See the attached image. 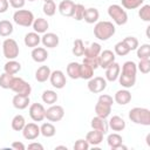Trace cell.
I'll return each mask as SVG.
<instances>
[{
    "mask_svg": "<svg viewBox=\"0 0 150 150\" xmlns=\"http://www.w3.org/2000/svg\"><path fill=\"white\" fill-rule=\"evenodd\" d=\"M116 32L115 25L110 21H98L94 27V35L101 41L109 40Z\"/></svg>",
    "mask_w": 150,
    "mask_h": 150,
    "instance_id": "cell-1",
    "label": "cell"
},
{
    "mask_svg": "<svg viewBox=\"0 0 150 150\" xmlns=\"http://www.w3.org/2000/svg\"><path fill=\"white\" fill-rule=\"evenodd\" d=\"M129 120L136 124L141 125H150V110L146 108L135 107L129 111Z\"/></svg>",
    "mask_w": 150,
    "mask_h": 150,
    "instance_id": "cell-2",
    "label": "cell"
},
{
    "mask_svg": "<svg viewBox=\"0 0 150 150\" xmlns=\"http://www.w3.org/2000/svg\"><path fill=\"white\" fill-rule=\"evenodd\" d=\"M108 15L117 26H123L128 22V14L121 5H110L108 7Z\"/></svg>",
    "mask_w": 150,
    "mask_h": 150,
    "instance_id": "cell-3",
    "label": "cell"
},
{
    "mask_svg": "<svg viewBox=\"0 0 150 150\" xmlns=\"http://www.w3.org/2000/svg\"><path fill=\"white\" fill-rule=\"evenodd\" d=\"M2 53H4V56L8 60H15L18 56H19V53H20V49H19V45L18 42L9 38V39H6L2 43Z\"/></svg>",
    "mask_w": 150,
    "mask_h": 150,
    "instance_id": "cell-4",
    "label": "cell"
},
{
    "mask_svg": "<svg viewBox=\"0 0 150 150\" xmlns=\"http://www.w3.org/2000/svg\"><path fill=\"white\" fill-rule=\"evenodd\" d=\"M34 14L28 9H18L13 14V21L22 27H29L33 25L34 21Z\"/></svg>",
    "mask_w": 150,
    "mask_h": 150,
    "instance_id": "cell-5",
    "label": "cell"
},
{
    "mask_svg": "<svg viewBox=\"0 0 150 150\" xmlns=\"http://www.w3.org/2000/svg\"><path fill=\"white\" fill-rule=\"evenodd\" d=\"M11 90H13L15 94H19V95H25V96H29L30 93H32V87L30 84L25 81L21 77H15L13 79V82H12V86H11Z\"/></svg>",
    "mask_w": 150,
    "mask_h": 150,
    "instance_id": "cell-6",
    "label": "cell"
},
{
    "mask_svg": "<svg viewBox=\"0 0 150 150\" xmlns=\"http://www.w3.org/2000/svg\"><path fill=\"white\" fill-rule=\"evenodd\" d=\"M64 116V109L61 105L52 104L48 109H46L45 118H47L49 122H59Z\"/></svg>",
    "mask_w": 150,
    "mask_h": 150,
    "instance_id": "cell-7",
    "label": "cell"
},
{
    "mask_svg": "<svg viewBox=\"0 0 150 150\" xmlns=\"http://www.w3.org/2000/svg\"><path fill=\"white\" fill-rule=\"evenodd\" d=\"M87 86H88V89H89L90 93L100 94L107 88V80L101 77V76H96V77L93 76L90 80H88Z\"/></svg>",
    "mask_w": 150,
    "mask_h": 150,
    "instance_id": "cell-8",
    "label": "cell"
},
{
    "mask_svg": "<svg viewBox=\"0 0 150 150\" xmlns=\"http://www.w3.org/2000/svg\"><path fill=\"white\" fill-rule=\"evenodd\" d=\"M49 81H50V84L56 89H62L67 84V79H66L64 73L62 70H59V69L50 73Z\"/></svg>",
    "mask_w": 150,
    "mask_h": 150,
    "instance_id": "cell-9",
    "label": "cell"
},
{
    "mask_svg": "<svg viewBox=\"0 0 150 150\" xmlns=\"http://www.w3.org/2000/svg\"><path fill=\"white\" fill-rule=\"evenodd\" d=\"M46 109L41 103H32L29 105V116L34 122H41L45 120Z\"/></svg>",
    "mask_w": 150,
    "mask_h": 150,
    "instance_id": "cell-10",
    "label": "cell"
},
{
    "mask_svg": "<svg viewBox=\"0 0 150 150\" xmlns=\"http://www.w3.org/2000/svg\"><path fill=\"white\" fill-rule=\"evenodd\" d=\"M40 135V127L36 123H26V125L22 129V136L27 141L36 139Z\"/></svg>",
    "mask_w": 150,
    "mask_h": 150,
    "instance_id": "cell-11",
    "label": "cell"
},
{
    "mask_svg": "<svg viewBox=\"0 0 150 150\" xmlns=\"http://www.w3.org/2000/svg\"><path fill=\"white\" fill-rule=\"evenodd\" d=\"M114 61H115V53L112 50L105 49V50L101 52L98 55V66L103 69H105Z\"/></svg>",
    "mask_w": 150,
    "mask_h": 150,
    "instance_id": "cell-12",
    "label": "cell"
},
{
    "mask_svg": "<svg viewBox=\"0 0 150 150\" xmlns=\"http://www.w3.org/2000/svg\"><path fill=\"white\" fill-rule=\"evenodd\" d=\"M120 73H121V66L114 61L105 68V80L109 82H115L118 79Z\"/></svg>",
    "mask_w": 150,
    "mask_h": 150,
    "instance_id": "cell-13",
    "label": "cell"
},
{
    "mask_svg": "<svg viewBox=\"0 0 150 150\" xmlns=\"http://www.w3.org/2000/svg\"><path fill=\"white\" fill-rule=\"evenodd\" d=\"M75 2L71 1V0H62L60 4H59V12L61 15L63 16H67V18H70L73 16L74 14V9H75Z\"/></svg>",
    "mask_w": 150,
    "mask_h": 150,
    "instance_id": "cell-14",
    "label": "cell"
},
{
    "mask_svg": "<svg viewBox=\"0 0 150 150\" xmlns=\"http://www.w3.org/2000/svg\"><path fill=\"white\" fill-rule=\"evenodd\" d=\"M107 143L108 145L112 149V150H117V149H127V146H124L122 143H123V138L120 134L117 132H112V134H109L108 137H107Z\"/></svg>",
    "mask_w": 150,
    "mask_h": 150,
    "instance_id": "cell-15",
    "label": "cell"
},
{
    "mask_svg": "<svg viewBox=\"0 0 150 150\" xmlns=\"http://www.w3.org/2000/svg\"><path fill=\"white\" fill-rule=\"evenodd\" d=\"M41 42L43 45V47H47V48H55L57 47L59 42H60V39L59 36L55 34V33H45L42 36H41Z\"/></svg>",
    "mask_w": 150,
    "mask_h": 150,
    "instance_id": "cell-16",
    "label": "cell"
},
{
    "mask_svg": "<svg viewBox=\"0 0 150 150\" xmlns=\"http://www.w3.org/2000/svg\"><path fill=\"white\" fill-rule=\"evenodd\" d=\"M114 101L120 105H125L131 101V93L125 88L121 89V90H117L115 93Z\"/></svg>",
    "mask_w": 150,
    "mask_h": 150,
    "instance_id": "cell-17",
    "label": "cell"
},
{
    "mask_svg": "<svg viewBox=\"0 0 150 150\" xmlns=\"http://www.w3.org/2000/svg\"><path fill=\"white\" fill-rule=\"evenodd\" d=\"M12 103H13V107L15 109H19V110H23L26 109L29 103H30V100H29V96H25V95H19V94H15L12 98Z\"/></svg>",
    "mask_w": 150,
    "mask_h": 150,
    "instance_id": "cell-18",
    "label": "cell"
},
{
    "mask_svg": "<svg viewBox=\"0 0 150 150\" xmlns=\"http://www.w3.org/2000/svg\"><path fill=\"white\" fill-rule=\"evenodd\" d=\"M103 136H104V134H103L102 131L96 130V129H93L91 131H89V132L87 134L86 141L89 143V145L96 146V145L101 144V142L103 141Z\"/></svg>",
    "mask_w": 150,
    "mask_h": 150,
    "instance_id": "cell-19",
    "label": "cell"
},
{
    "mask_svg": "<svg viewBox=\"0 0 150 150\" xmlns=\"http://www.w3.org/2000/svg\"><path fill=\"white\" fill-rule=\"evenodd\" d=\"M30 56H32L33 61H35L38 63H42L48 59V52H47L46 48L38 46V47L33 48V50L30 53Z\"/></svg>",
    "mask_w": 150,
    "mask_h": 150,
    "instance_id": "cell-20",
    "label": "cell"
},
{
    "mask_svg": "<svg viewBox=\"0 0 150 150\" xmlns=\"http://www.w3.org/2000/svg\"><path fill=\"white\" fill-rule=\"evenodd\" d=\"M23 42L27 47L29 48H35L39 46V43L41 42V36L36 33V32H29L25 35L23 38Z\"/></svg>",
    "mask_w": 150,
    "mask_h": 150,
    "instance_id": "cell-21",
    "label": "cell"
},
{
    "mask_svg": "<svg viewBox=\"0 0 150 150\" xmlns=\"http://www.w3.org/2000/svg\"><path fill=\"white\" fill-rule=\"evenodd\" d=\"M108 125L112 131H122V130L125 129V121L121 116L115 115V116L110 117V120L108 122Z\"/></svg>",
    "mask_w": 150,
    "mask_h": 150,
    "instance_id": "cell-22",
    "label": "cell"
},
{
    "mask_svg": "<svg viewBox=\"0 0 150 150\" xmlns=\"http://www.w3.org/2000/svg\"><path fill=\"white\" fill-rule=\"evenodd\" d=\"M90 125H91L93 129L100 130V131H102L104 135L108 132V129H109V125H108V122L105 121V118H102V117H98V116H95V117L91 120Z\"/></svg>",
    "mask_w": 150,
    "mask_h": 150,
    "instance_id": "cell-23",
    "label": "cell"
},
{
    "mask_svg": "<svg viewBox=\"0 0 150 150\" xmlns=\"http://www.w3.org/2000/svg\"><path fill=\"white\" fill-rule=\"evenodd\" d=\"M33 29L34 32H36L38 34H45L49 27V23L46 19L43 18H38V19H34L33 21Z\"/></svg>",
    "mask_w": 150,
    "mask_h": 150,
    "instance_id": "cell-24",
    "label": "cell"
},
{
    "mask_svg": "<svg viewBox=\"0 0 150 150\" xmlns=\"http://www.w3.org/2000/svg\"><path fill=\"white\" fill-rule=\"evenodd\" d=\"M50 73H52V70H50V68L48 66H41L35 71V80L38 82L43 83V82H46L49 79Z\"/></svg>",
    "mask_w": 150,
    "mask_h": 150,
    "instance_id": "cell-25",
    "label": "cell"
},
{
    "mask_svg": "<svg viewBox=\"0 0 150 150\" xmlns=\"http://www.w3.org/2000/svg\"><path fill=\"white\" fill-rule=\"evenodd\" d=\"M111 107L112 105H109V104H105V103H102V102L97 101V103L95 104L96 116L102 117V118H107L111 112Z\"/></svg>",
    "mask_w": 150,
    "mask_h": 150,
    "instance_id": "cell-26",
    "label": "cell"
},
{
    "mask_svg": "<svg viewBox=\"0 0 150 150\" xmlns=\"http://www.w3.org/2000/svg\"><path fill=\"white\" fill-rule=\"evenodd\" d=\"M98 18H100V13H98V11L96 8H94V7L86 8L84 15H83V20L87 23H95V22L98 21Z\"/></svg>",
    "mask_w": 150,
    "mask_h": 150,
    "instance_id": "cell-27",
    "label": "cell"
},
{
    "mask_svg": "<svg viewBox=\"0 0 150 150\" xmlns=\"http://www.w3.org/2000/svg\"><path fill=\"white\" fill-rule=\"evenodd\" d=\"M102 52V47L100 43L97 42H93L90 43L88 47L84 48V56H90V57H96L100 55V53Z\"/></svg>",
    "mask_w": 150,
    "mask_h": 150,
    "instance_id": "cell-28",
    "label": "cell"
},
{
    "mask_svg": "<svg viewBox=\"0 0 150 150\" xmlns=\"http://www.w3.org/2000/svg\"><path fill=\"white\" fill-rule=\"evenodd\" d=\"M4 70L11 75H15L21 70V64L15 60H8L4 66Z\"/></svg>",
    "mask_w": 150,
    "mask_h": 150,
    "instance_id": "cell-29",
    "label": "cell"
},
{
    "mask_svg": "<svg viewBox=\"0 0 150 150\" xmlns=\"http://www.w3.org/2000/svg\"><path fill=\"white\" fill-rule=\"evenodd\" d=\"M117 80H118L120 84H121L123 88H125V89H129V88L134 87L135 83H136V76H129V75L121 74V73H120V75H118V79H117Z\"/></svg>",
    "mask_w": 150,
    "mask_h": 150,
    "instance_id": "cell-30",
    "label": "cell"
},
{
    "mask_svg": "<svg viewBox=\"0 0 150 150\" xmlns=\"http://www.w3.org/2000/svg\"><path fill=\"white\" fill-rule=\"evenodd\" d=\"M124 75H129V76H136L137 74V66L134 61H125L122 66V73Z\"/></svg>",
    "mask_w": 150,
    "mask_h": 150,
    "instance_id": "cell-31",
    "label": "cell"
},
{
    "mask_svg": "<svg viewBox=\"0 0 150 150\" xmlns=\"http://www.w3.org/2000/svg\"><path fill=\"white\" fill-rule=\"evenodd\" d=\"M67 75L73 80L80 79V63L79 62H70L67 66Z\"/></svg>",
    "mask_w": 150,
    "mask_h": 150,
    "instance_id": "cell-32",
    "label": "cell"
},
{
    "mask_svg": "<svg viewBox=\"0 0 150 150\" xmlns=\"http://www.w3.org/2000/svg\"><path fill=\"white\" fill-rule=\"evenodd\" d=\"M14 30L13 23L8 20H1L0 21V36H9Z\"/></svg>",
    "mask_w": 150,
    "mask_h": 150,
    "instance_id": "cell-33",
    "label": "cell"
},
{
    "mask_svg": "<svg viewBox=\"0 0 150 150\" xmlns=\"http://www.w3.org/2000/svg\"><path fill=\"white\" fill-rule=\"evenodd\" d=\"M41 98H42L43 103H47V104L52 105V104L56 103L59 97H57L56 91H54V90H45L42 93V95H41Z\"/></svg>",
    "mask_w": 150,
    "mask_h": 150,
    "instance_id": "cell-34",
    "label": "cell"
},
{
    "mask_svg": "<svg viewBox=\"0 0 150 150\" xmlns=\"http://www.w3.org/2000/svg\"><path fill=\"white\" fill-rule=\"evenodd\" d=\"M26 125V120H25V117L22 116V115H15L14 117H13V120H12V122H11V127H12V129L13 130H15V131H22V129H23V127Z\"/></svg>",
    "mask_w": 150,
    "mask_h": 150,
    "instance_id": "cell-35",
    "label": "cell"
},
{
    "mask_svg": "<svg viewBox=\"0 0 150 150\" xmlns=\"http://www.w3.org/2000/svg\"><path fill=\"white\" fill-rule=\"evenodd\" d=\"M40 134L45 137H53L55 134H56V129L55 127L50 123V122H47V123H42V125L40 127Z\"/></svg>",
    "mask_w": 150,
    "mask_h": 150,
    "instance_id": "cell-36",
    "label": "cell"
},
{
    "mask_svg": "<svg viewBox=\"0 0 150 150\" xmlns=\"http://www.w3.org/2000/svg\"><path fill=\"white\" fill-rule=\"evenodd\" d=\"M93 76H94V69L90 66H88L86 63L80 64V79L90 80Z\"/></svg>",
    "mask_w": 150,
    "mask_h": 150,
    "instance_id": "cell-37",
    "label": "cell"
},
{
    "mask_svg": "<svg viewBox=\"0 0 150 150\" xmlns=\"http://www.w3.org/2000/svg\"><path fill=\"white\" fill-rule=\"evenodd\" d=\"M137 57L139 60H145V59H150V45L149 43H143L141 45V47H137Z\"/></svg>",
    "mask_w": 150,
    "mask_h": 150,
    "instance_id": "cell-38",
    "label": "cell"
},
{
    "mask_svg": "<svg viewBox=\"0 0 150 150\" xmlns=\"http://www.w3.org/2000/svg\"><path fill=\"white\" fill-rule=\"evenodd\" d=\"M13 79H14V75H11V74H8L6 71L2 73L0 75V87L2 89H11Z\"/></svg>",
    "mask_w": 150,
    "mask_h": 150,
    "instance_id": "cell-39",
    "label": "cell"
},
{
    "mask_svg": "<svg viewBox=\"0 0 150 150\" xmlns=\"http://www.w3.org/2000/svg\"><path fill=\"white\" fill-rule=\"evenodd\" d=\"M84 43L81 39H76L73 43V49H71V53L75 55V56H83L84 54Z\"/></svg>",
    "mask_w": 150,
    "mask_h": 150,
    "instance_id": "cell-40",
    "label": "cell"
},
{
    "mask_svg": "<svg viewBox=\"0 0 150 150\" xmlns=\"http://www.w3.org/2000/svg\"><path fill=\"white\" fill-rule=\"evenodd\" d=\"M121 2L122 7L125 9H136L144 4V0H121Z\"/></svg>",
    "mask_w": 150,
    "mask_h": 150,
    "instance_id": "cell-41",
    "label": "cell"
},
{
    "mask_svg": "<svg viewBox=\"0 0 150 150\" xmlns=\"http://www.w3.org/2000/svg\"><path fill=\"white\" fill-rule=\"evenodd\" d=\"M114 50H115V54L118 55V56H125V55H128V54L130 53V49H129L128 46L123 42V40L120 41V42H117V43L115 45Z\"/></svg>",
    "mask_w": 150,
    "mask_h": 150,
    "instance_id": "cell-42",
    "label": "cell"
},
{
    "mask_svg": "<svg viewBox=\"0 0 150 150\" xmlns=\"http://www.w3.org/2000/svg\"><path fill=\"white\" fill-rule=\"evenodd\" d=\"M42 11H43V13H45L47 16H53V15L56 13V5H55L54 0H52V1H46V2L43 4Z\"/></svg>",
    "mask_w": 150,
    "mask_h": 150,
    "instance_id": "cell-43",
    "label": "cell"
},
{
    "mask_svg": "<svg viewBox=\"0 0 150 150\" xmlns=\"http://www.w3.org/2000/svg\"><path fill=\"white\" fill-rule=\"evenodd\" d=\"M138 16L141 20L149 22L150 21V5H142L138 11Z\"/></svg>",
    "mask_w": 150,
    "mask_h": 150,
    "instance_id": "cell-44",
    "label": "cell"
},
{
    "mask_svg": "<svg viewBox=\"0 0 150 150\" xmlns=\"http://www.w3.org/2000/svg\"><path fill=\"white\" fill-rule=\"evenodd\" d=\"M123 42L128 46V48L130 49V52L131 50H136L137 47L139 46V42H138L137 38H135V36H127V38L123 39Z\"/></svg>",
    "mask_w": 150,
    "mask_h": 150,
    "instance_id": "cell-45",
    "label": "cell"
},
{
    "mask_svg": "<svg viewBox=\"0 0 150 150\" xmlns=\"http://www.w3.org/2000/svg\"><path fill=\"white\" fill-rule=\"evenodd\" d=\"M84 6L82 4H76L75 5V9H74V14H73V18L76 20V21H81L83 20V15H84Z\"/></svg>",
    "mask_w": 150,
    "mask_h": 150,
    "instance_id": "cell-46",
    "label": "cell"
},
{
    "mask_svg": "<svg viewBox=\"0 0 150 150\" xmlns=\"http://www.w3.org/2000/svg\"><path fill=\"white\" fill-rule=\"evenodd\" d=\"M137 66V70H139L142 74H148L150 71V59L145 60H139Z\"/></svg>",
    "mask_w": 150,
    "mask_h": 150,
    "instance_id": "cell-47",
    "label": "cell"
},
{
    "mask_svg": "<svg viewBox=\"0 0 150 150\" xmlns=\"http://www.w3.org/2000/svg\"><path fill=\"white\" fill-rule=\"evenodd\" d=\"M82 63H86V64L90 66L94 70H95L96 68H98V67H100V66H98V56H96V57L84 56V57H83V62H82Z\"/></svg>",
    "mask_w": 150,
    "mask_h": 150,
    "instance_id": "cell-48",
    "label": "cell"
},
{
    "mask_svg": "<svg viewBox=\"0 0 150 150\" xmlns=\"http://www.w3.org/2000/svg\"><path fill=\"white\" fill-rule=\"evenodd\" d=\"M73 148H74V150H88L89 149V143L86 139L80 138V139H77L75 142Z\"/></svg>",
    "mask_w": 150,
    "mask_h": 150,
    "instance_id": "cell-49",
    "label": "cell"
},
{
    "mask_svg": "<svg viewBox=\"0 0 150 150\" xmlns=\"http://www.w3.org/2000/svg\"><path fill=\"white\" fill-rule=\"evenodd\" d=\"M97 101L98 102H102V103H105V104H109V105H112V103H114V98L110 95H107V94L100 95V97H98Z\"/></svg>",
    "mask_w": 150,
    "mask_h": 150,
    "instance_id": "cell-50",
    "label": "cell"
},
{
    "mask_svg": "<svg viewBox=\"0 0 150 150\" xmlns=\"http://www.w3.org/2000/svg\"><path fill=\"white\" fill-rule=\"evenodd\" d=\"M8 2H9V5H11L13 8H15V9H21V8L25 6L26 0H8Z\"/></svg>",
    "mask_w": 150,
    "mask_h": 150,
    "instance_id": "cell-51",
    "label": "cell"
},
{
    "mask_svg": "<svg viewBox=\"0 0 150 150\" xmlns=\"http://www.w3.org/2000/svg\"><path fill=\"white\" fill-rule=\"evenodd\" d=\"M8 7H9V2H8V0H0V14L7 12Z\"/></svg>",
    "mask_w": 150,
    "mask_h": 150,
    "instance_id": "cell-52",
    "label": "cell"
},
{
    "mask_svg": "<svg viewBox=\"0 0 150 150\" xmlns=\"http://www.w3.org/2000/svg\"><path fill=\"white\" fill-rule=\"evenodd\" d=\"M11 146H12L13 149H15V150H25V149H26V145H25L22 142H19V141H14Z\"/></svg>",
    "mask_w": 150,
    "mask_h": 150,
    "instance_id": "cell-53",
    "label": "cell"
},
{
    "mask_svg": "<svg viewBox=\"0 0 150 150\" xmlns=\"http://www.w3.org/2000/svg\"><path fill=\"white\" fill-rule=\"evenodd\" d=\"M28 149H39V150H43V145L42 144H40V143H36V142H33V143H30V144H28V146H27Z\"/></svg>",
    "mask_w": 150,
    "mask_h": 150,
    "instance_id": "cell-54",
    "label": "cell"
},
{
    "mask_svg": "<svg viewBox=\"0 0 150 150\" xmlns=\"http://www.w3.org/2000/svg\"><path fill=\"white\" fill-rule=\"evenodd\" d=\"M146 144L150 146V134H148V135H146Z\"/></svg>",
    "mask_w": 150,
    "mask_h": 150,
    "instance_id": "cell-55",
    "label": "cell"
},
{
    "mask_svg": "<svg viewBox=\"0 0 150 150\" xmlns=\"http://www.w3.org/2000/svg\"><path fill=\"white\" fill-rule=\"evenodd\" d=\"M55 149H64V150H67V146H64V145H57V146H55Z\"/></svg>",
    "mask_w": 150,
    "mask_h": 150,
    "instance_id": "cell-56",
    "label": "cell"
},
{
    "mask_svg": "<svg viewBox=\"0 0 150 150\" xmlns=\"http://www.w3.org/2000/svg\"><path fill=\"white\" fill-rule=\"evenodd\" d=\"M43 2H46V1H52V0H42Z\"/></svg>",
    "mask_w": 150,
    "mask_h": 150,
    "instance_id": "cell-57",
    "label": "cell"
},
{
    "mask_svg": "<svg viewBox=\"0 0 150 150\" xmlns=\"http://www.w3.org/2000/svg\"><path fill=\"white\" fill-rule=\"evenodd\" d=\"M28 1H35V0H28Z\"/></svg>",
    "mask_w": 150,
    "mask_h": 150,
    "instance_id": "cell-58",
    "label": "cell"
},
{
    "mask_svg": "<svg viewBox=\"0 0 150 150\" xmlns=\"http://www.w3.org/2000/svg\"><path fill=\"white\" fill-rule=\"evenodd\" d=\"M0 46H1V42H0Z\"/></svg>",
    "mask_w": 150,
    "mask_h": 150,
    "instance_id": "cell-59",
    "label": "cell"
}]
</instances>
